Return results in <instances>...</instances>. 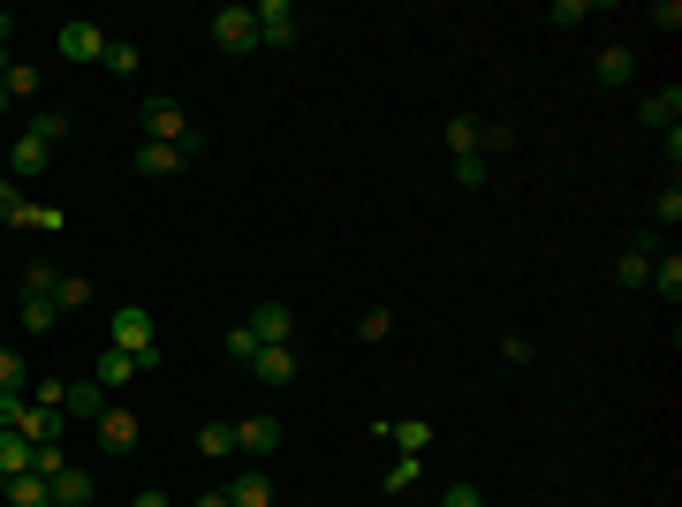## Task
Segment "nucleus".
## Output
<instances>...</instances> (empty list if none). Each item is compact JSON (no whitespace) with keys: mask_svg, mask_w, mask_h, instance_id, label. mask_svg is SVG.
I'll use <instances>...</instances> for the list:
<instances>
[{"mask_svg":"<svg viewBox=\"0 0 682 507\" xmlns=\"http://www.w3.org/2000/svg\"><path fill=\"white\" fill-rule=\"evenodd\" d=\"M546 23H554V31H576V23H592V0H554V8H546Z\"/></svg>","mask_w":682,"mask_h":507,"instance_id":"30","label":"nucleus"},{"mask_svg":"<svg viewBox=\"0 0 682 507\" xmlns=\"http://www.w3.org/2000/svg\"><path fill=\"white\" fill-rule=\"evenodd\" d=\"M0 507H53V485L23 469V477H8V485H0Z\"/></svg>","mask_w":682,"mask_h":507,"instance_id":"14","label":"nucleus"},{"mask_svg":"<svg viewBox=\"0 0 682 507\" xmlns=\"http://www.w3.org/2000/svg\"><path fill=\"white\" fill-rule=\"evenodd\" d=\"M23 469H31V439H23V432H0V485L23 477Z\"/></svg>","mask_w":682,"mask_h":507,"instance_id":"21","label":"nucleus"},{"mask_svg":"<svg viewBox=\"0 0 682 507\" xmlns=\"http://www.w3.org/2000/svg\"><path fill=\"white\" fill-rule=\"evenodd\" d=\"M107 348H129V356L160 348V341H152V311H144V303H122V311H114V341H107Z\"/></svg>","mask_w":682,"mask_h":507,"instance_id":"6","label":"nucleus"},{"mask_svg":"<svg viewBox=\"0 0 682 507\" xmlns=\"http://www.w3.org/2000/svg\"><path fill=\"white\" fill-rule=\"evenodd\" d=\"M213 45L220 53H258V16L251 8H220L213 16Z\"/></svg>","mask_w":682,"mask_h":507,"instance_id":"5","label":"nucleus"},{"mask_svg":"<svg viewBox=\"0 0 682 507\" xmlns=\"http://www.w3.org/2000/svg\"><path fill=\"white\" fill-rule=\"evenodd\" d=\"M243 326L258 334V348H297V311H289V303H258Z\"/></svg>","mask_w":682,"mask_h":507,"instance_id":"4","label":"nucleus"},{"mask_svg":"<svg viewBox=\"0 0 682 507\" xmlns=\"http://www.w3.org/2000/svg\"><path fill=\"white\" fill-rule=\"evenodd\" d=\"M0 77H8V39H0Z\"/></svg>","mask_w":682,"mask_h":507,"instance_id":"42","label":"nucleus"},{"mask_svg":"<svg viewBox=\"0 0 682 507\" xmlns=\"http://www.w3.org/2000/svg\"><path fill=\"white\" fill-rule=\"evenodd\" d=\"M440 507H485V500H478V485H448V493H440Z\"/></svg>","mask_w":682,"mask_h":507,"instance_id":"39","label":"nucleus"},{"mask_svg":"<svg viewBox=\"0 0 682 507\" xmlns=\"http://www.w3.org/2000/svg\"><path fill=\"white\" fill-rule=\"evenodd\" d=\"M652 220H660V227H675V220H682V190H675V182L660 190V205H652Z\"/></svg>","mask_w":682,"mask_h":507,"instance_id":"34","label":"nucleus"},{"mask_svg":"<svg viewBox=\"0 0 682 507\" xmlns=\"http://www.w3.org/2000/svg\"><path fill=\"white\" fill-rule=\"evenodd\" d=\"M137 122H144V136H152V144H182V152H205V144H198V129H190V114H182L174 99H160V91H152V99L137 107Z\"/></svg>","mask_w":682,"mask_h":507,"instance_id":"2","label":"nucleus"},{"mask_svg":"<svg viewBox=\"0 0 682 507\" xmlns=\"http://www.w3.org/2000/svg\"><path fill=\"white\" fill-rule=\"evenodd\" d=\"M190 507H228V493H198V500H190Z\"/></svg>","mask_w":682,"mask_h":507,"instance_id":"41","label":"nucleus"},{"mask_svg":"<svg viewBox=\"0 0 682 507\" xmlns=\"http://www.w3.org/2000/svg\"><path fill=\"white\" fill-rule=\"evenodd\" d=\"M0 84H8V99H31V91H39V69H8Z\"/></svg>","mask_w":682,"mask_h":507,"instance_id":"35","label":"nucleus"},{"mask_svg":"<svg viewBox=\"0 0 682 507\" xmlns=\"http://www.w3.org/2000/svg\"><path fill=\"white\" fill-rule=\"evenodd\" d=\"M84 303H91L84 273H61V281H53V311H84Z\"/></svg>","mask_w":682,"mask_h":507,"instance_id":"25","label":"nucleus"},{"mask_svg":"<svg viewBox=\"0 0 682 507\" xmlns=\"http://www.w3.org/2000/svg\"><path fill=\"white\" fill-rule=\"evenodd\" d=\"M61 136H69V114H53V107H46V114H31V129L8 144V182H31V174L53 160V144H61Z\"/></svg>","mask_w":682,"mask_h":507,"instance_id":"1","label":"nucleus"},{"mask_svg":"<svg viewBox=\"0 0 682 507\" xmlns=\"http://www.w3.org/2000/svg\"><path fill=\"white\" fill-rule=\"evenodd\" d=\"M99 500V485H91V469H61V477H53V507H91Z\"/></svg>","mask_w":682,"mask_h":507,"instance_id":"13","label":"nucleus"},{"mask_svg":"<svg viewBox=\"0 0 682 507\" xmlns=\"http://www.w3.org/2000/svg\"><path fill=\"white\" fill-rule=\"evenodd\" d=\"M190 160H198V152H182V144H152V136L137 144V174H182Z\"/></svg>","mask_w":682,"mask_h":507,"instance_id":"10","label":"nucleus"},{"mask_svg":"<svg viewBox=\"0 0 682 507\" xmlns=\"http://www.w3.org/2000/svg\"><path fill=\"white\" fill-rule=\"evenodd\" d=\"M198 455H235V424H205V432H198Z\"/></svg>","mask_w":682,"mask_h":507,"instance_id":"32","label":"nucleus"},{"mask_svg":"<svg viewBox=\"0 0 682 507\" xmlns=\"http://www.w3.org/2000/svg\"><path fill=\"white\" fill-rule=\"evenodd\" d=\"M53 281H61L53 265H23V296H46V303H53Z\"/></svg>","mask_w":682,"mask_h":507,"instance_id":"33","label":"nucleus"},{"mask_svg":"<svg viewBox=\"0 0 682 507\" xmlns=\"http://www.w3.org/2000/svg\"><path fill=\"white\" fill-rule=\"evenodd\" d=\"M31 197H23V182H0V220H8V227H31Z\"/></svg>","mask_w":682,"mask_h":507,"instance_id":"24","label":"nucleus"},{"mask_svg":"<svg viewBox=\"0 0 682 507\" xmlns=\"http://www.w3.org/2000/svg\"><path fill=\"white\" fill-rule=\"evenodd\" d=\"M251 16H258V45H297V39H303L297 0H258Z\"/></svg>","mask_w":682,"mask_h":507,"instance_id":"3","label":"nucleus"},{"mask_svg":"<svg viewBox=\"0 0 682 507\" xmlns=\"http://www.w3.org/2000/svg\"><path fill=\"white\" fill-rule=\"evenodd\" d=\"M644 129H682V84H668V91L644 99Z\"/></svg>","mask_w":682,"mask_h":507,"instance_id":"16","label":"nucleus"},{"mask_svg":"<svg viewBox=\"0 0 682 507\" xmlns=\"http://www.w3.org/2000/svg\"><path fill=\"white\" fill-rule=\"evenodd\" d=\"M387 334H394V311H387V303H372V311L357 318V341L372 348V341H387Z\"/></svg>","mask_w":682,"mask_h":507,"instance_id":"29","label":"nucleus"},{"mask_svg":"<svg viewBox=\"0 0 682 507\" xmlns=\"http://www.w3.org/2000/svg\"><path fill=\"white\" fill-rule=\"evenodd\" d=\"M644 288H652V296H668L675 303L682 296V257L668 251V257H652V273H644Z\"/></svg>","mask_w":682,"mask_h":507,"instance_id":"19","label":"nucleus"},{"mask_svg":"<svg viewBox=\"0 0 682 507\" xmlns=\"http://www.w3.org/2000/svg\"><path fill=\"white\" fill-rule=\"evenodd\" d=\"M380 432H387V439H402V455H425V447H432V424H425V417H402V424H380Z\"/></svg>","mask_w":682,"mask_h":507,"instance_id":"22","label":"nucleus"},{"mask_svg":"<svg viewBox=\"0 0 682 507\" xmlns=\"http://www.w3.org/2000/svg\"><path fill=\"white\" fill-rule=\"evenodd\" d=\"M410 477H418V455H402V463H394V469H387V477H380V485H387V493H402V485H410Z\"/></svg>","mask_w":682,"mask_h":507,"instance_id":"37","label":"nucleus"},{"mask_svg":"<svg viewBox=\"0 0 682 507\" xmlns=\"http://www.w3.org/2000/svg\"><path fill=\"white\" fill-rule=\"evenodd\" d=\"M61 409H69V417H84V424H99V417H107V386H99V379L61 386Z\"/></svg>","mask_w":682,"mask_h":507,"instance_id":"11","label":"nucleus"},{"mask_svg":"<svg viewBox=\"0 0 682 507\" xmlns=\"http://www.w3.org/2000/svg\"><path fill=\"white\" fill-rule=\"evenodd\" d=\"M652 23H660V31H682V0H652Z\"/></svg>","mask_w":682,"mask_h":507,"instance_id":"36","label":"nucleus"},{"mask_svg":"<svg viewBox=\"0 0 682 507\" xmlns=\"http://www.w3.org/2000/svg\"><path fill=\"white\" fill-rule=\"evenodd\" d=\"M228 364H243V372L258 364V334L251 326H228Z\"/></svg>","mask_w":682,"mask_h":507,"instance_id":"31","label":"nucleus"},{"mask_svg":"<svg viewBox=\"0 0 682 507\" xmlns=\"http://www.w3.org/2000/svg\"><path fill=\"white\" fill-rule=\"evenodd\" d=\"M455 182H463V190H478V182H485V160H478V152H470V160H455Z\"/></svg>","mask_w":682,"mask_h":507,"instance_id":"38","label":"nucleus"},{"mask_svg":"<svg viewBox=\"0 0 682 507\" xmlns=\"http://www.w3.org/2000/svg\"><path fill=\"white\" fill-rule=\"evenodd\" d=\"M99 447H107V455H137V417L107 402V417H99Z\"/></svg>","mask_w":682,"mask_h":507,"instance_id":"12","label":"nucleus"},{"mask_svg":"<svg viewBox=\"0 0 682 507\" xmlns=\"http://www.w3.org/2000/svg\"><path fill=\"white\" fill-rule=\"evenodd\" d=\"M31 386V364H23V348H0V394H23Z\"/></svg>","mask_w":682,"mask_h":507,"instance_id":"28","label":"nucleus"},{"mask_svg":"<svg viewBox=\"0 0 682 507\" xmlns=\"http://www.w3.org/2000/svg\"><path fill=\"white\" fill-rule=\"evenodd\" d=\"M129 507H174V500H168V493H160V485H144V493H137V500H129Z\"/></svg>","mask_w":682,"mask_h":507,"instance_id":"40","label":"nucleus"},{"mask_svg":"<svg viewBox=\"0 0 682 507\" xmlns=\"http://www.w3.org/2000/svg\"><path fill=\"white\" fill-rule=\"evenodd\" d=\"M91 379L107 386V394H114V386H129L137 379V356H129V348H99V364H91Z\"/></svg>","mask_w":682,"mask_h":507,"instance_id":"15","label":"nucleus"},{"mask_svg":"<svg viewBox=\"0 0 682 507\" xmlns=\"http://www.w3.org/2000/svg\"><path fill=\"white\" fill-rule=\"evenodd\" d=\"M220 493H228V507H273V477H265V469H235V485H220Z\"/></svg>","mask_w":682,"mask_h":507,"instance_id":"9","label":"nucleus"},{"mask_svg":"<svg viewBox=\"0 0 682 507\" xmlns=\"http://www.w3.org/2000/svg\"><path fill=\"white\" fill-rule=\"evenodd\" d=\"M23 334H61V311L46 296H23Z\"/></svg>","mask_w":682,"mask_h":507,"instance_id":"26","label":"nucleus"},{"mask_svg":"<svg viewBox=\"0 0 682 507\" xmlns=\"http://www.w3.org/2000/svg\"><path fill=\"white\" fill-rule=\"evenodd\" d=\"M630 77H638V53H630V45H606V53H599V84L614 91V84H630Z\"/></svg>","mask_w":682,"mask_h":507,"instance_id":"20","label":"nucleus"},{"mask_svg":"<svg viewBox=\"0 0 682 507\" xmlns=\"http://www.w3.org/2000/svg\"><path fill=\"white\" fill-rule=\"evenodd\" d=\"M61 53L84 61V69H99V53H107V23H61Z\"/></svg>","mask_w":682,"mask_h":507,"instance_id":"8","label":"nucleus"},{"mask_svg":"<svg viewBox=\"0 0 682 507\" xmlns=\"http://www.w3.org/2000/svg\"><path fill=\"white\" fill-rule=\"evenodd\" d=\"M251 372H258L265 386H289V379H297V348H258Z\"/></svg>","mask_w":682,"mask_h":507,"instance_id":"18","label":"nucleus"},{"mask_svg":"<svg viewBox=\"0 0 682 507\" xmlns=\"http://www.w3.org/2000/svg\"><path fill=\"white\" fill-rule=\"evenodd\" d=\"M448 144H455V160H470V152L485 144V122H478V114H455V122H448Z\"/></svg>","mask_w":682,"mask_h":507,"instance_id":"23","label":"nucleus"},{"mask_svg":"<svg viewBox=\"0 0 682 507\" xmlns=\"http://www.w3.org/2000/svg\"><path fill=\"white\" fill-rule=\"evenodd\" d=\"M273 447H281V417H243V424H235V455L265 463Z\"/></svg>","mask_w":682,"mask_h":507,"instance_id":"7","label":"nucleus"},{"mask_svg":"<svg viewBox=\"0 0 682 507\" xmlns=\"http://www.w3.org/2000/svg\"><path fill=\"white\" fill-rule=\"evenodd\" d=\"M99 69H107L114 84H129V77L144 69V53H137V45H129V39H107V53H99Z\"/></svg>","mask_w":682,"mask_h":507,"instance_id":"17","label":"nucleus"},{"mask_svg":"<svg viewBox=\"0 0 682 507\" xmlns=\"http://www.w3.org/2000/svg\"><path fill=\"white\" fill-rule=\"evenodd\" d=\"M644 273H652V251H644V243L614 257V281H622V288H644Z\"/></svg>","mask_w":682,"mask_h":507,"instance_id":"27","label":"nucleus"}]
</instances>
